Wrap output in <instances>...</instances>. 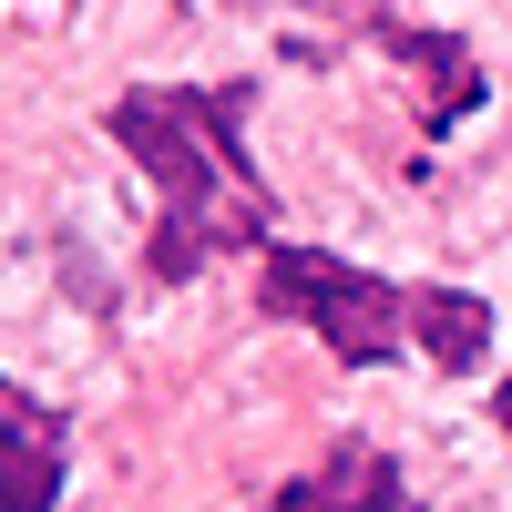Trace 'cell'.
<instances>
[{
  "label": "cell",
  "mask_w": 512,
  "mask_h": 512,
  "mask_svg": "<svg viewBox=\"0 0 512 512\" xmlns=\"http://www.w3.org/2000/svg\"><path fill=\"white\" fill-rule=\"evenodd\" d=\"M236 123H246V82H216V93H185V82L164 93V82H144V93L113 103V144L134 154L154 175V195H164V226H154V256H144L164 287L205 277L226 246L267 256V236H277V195L246 175Z\"/></svg>",
  "instance_id": "6da1fadb"
},
{
  "label": "cell",
  "mask_w": 512,
  "mask_h": 512,
  "mask_svg": "<svg viewBox=\"0 0 512 512\" xmlns=\"http://www.w3.org/2000/svg\"><path fill=\"white\" fill-rule=\"evenodd\" d=\"M256 308L318 328L349 369H379L410 338V287L369 277V267H349V256H328V246H287V236L267 246V267H256Z\"/></svg>",
  "instance_id": "7a4b0ae2"
},
{
  "label": "cell",
  "mask_w": 512,
  "mask_h": 512,
  "mask_svg": "<svg viewBox=\"0 0 512 512\" xmlns=\"http://www.w3.org/2000/svg\"><path fill=\"white\" fill-rule=\"evenodd\" d=\"M62 451H72V420L0 379V512H52L62 502Z\"/></svg>",
  "instance_id": "3957f363"
},
{
  "label": "cell",
  "mask_w": 512,
  "mask_h": 512,
  "mask_svg": "<svg viewBox=\"0 0 512 512\" xmlns=\"http://www.w3.org/2000/svg\"><path fill=\"white\" fill-rule=\"evenodd\" d=\"M256 512H410V492H400V472H390V451H379V441H338L318 472L277 482Z\"/></svg>",
  "instance_id": "277c9868"
},
{
  "label": "cell",
  "mask_w": 512,
  "mask_h": 512,
  "mask_svg": "<svg viewBox=\"0 0 512 512\" xmlns=\"http://www.w3.org/2000/svg\"><path fill=\"white\" fill-rule=\"evenodd\" d=\"M410 338L431 349V369H482L492 359V308L472 287H410Z\"/></svg>",
  "instance_id": "5b68a950"
},
{
  "label": "cell",
  "mask_w": 512,
  "mask_h": 512,
  "mask_svg": "<svg viewBox=\"0 0 512 512\" xmlns=\"http://www.w3.org/2000/svg\"><path fill=\"white\" fill-rule=\"evenodd\" d=\"M379 41H390L400 62H420V113H431V134H451V123L482 103V72H472V52H461L451 31H400V21H390Z\"/></svg>",
  "instance_id": "8992f818"
},
{
  "label": "cell",
  "mask_w": 512,
  "mask_h": 512,
  "mask_svg": "<svg viewBox=\"0 0 512 512\" xmlns=\"http://www.w3.org/2000/svg\"><path fill=\"white\" fill-rule=\"evenodd\" d=\"M492 410H502V431H512V379H502V400H492Z\"/></svg>",
  "instance_id": "52a82bcc"
}]
</instances>
